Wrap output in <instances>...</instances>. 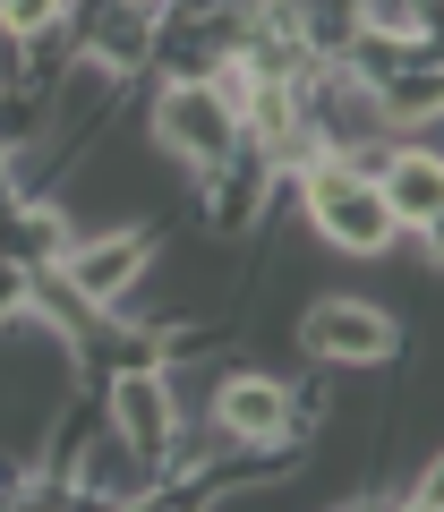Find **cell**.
I'll use <instances>...</instances> for the list:
<instances>
[{
	"label": "cell",
	"mask_w": 444,
	"mask_h": 512,
	"mask_svg": "<svg viewBox=\"0 0 444 512\" xmlns=\"http://www.w3.org/2000/svg\"><path fill=\"white\" fill-rule=\"evenodd\" d=\"M291 342L308 350L325 376H359V367H393L402 359V316L376 308V299H351V291H325L299 308Z\"/></svg>",
	"instance_id": "8992f818"
},
{
	"label": "cell",
	"mask_w": 444,
	"mask_h": 512,
	"mask_svg": "<svg viewBox=\"0 0 444 512\" xmlns=\"http://www.w3.org/2000/svg\"><path fill=\"white\" fill-rule=\"evenodd\" d=\"M282 197L308 214V231L325 239L333 256H393L402 248V231H393L385 197H376L368 171H351L342 154H316V163H299L291 180H282Z\"/></svg>",
	"instance_id": "277c9868"
},
{
	"label": "cell",
	"mask_w": 444,
	"mask_h": 512,
	"mask_svg": "<svg viewBox=\"0 0 444 512\" xmlns=\"http://www.w3.org/2000/svg\"><path fill=\"white\" fill-rule=\"evenodd\" d=\"M94 402H103V427L146 461L154 478L171 470V453L188 444V393H180V367L154 359V350H129V359H111L103 384H94Z\"/></svg>",
	"instance_id": "3957f363"
},
{
	"label": "cell",
	"mask_w": 444,
	"mask_h": 512,
	"mask_svg": "<svg viewBox=\"0 0 444 512\" xmlns=\"http://www.w3.org/2000/svg\"><path fill=\"white\" fill-rule=\"evenodd\" d=\"M436 103H444V86H436V69H427V60H402V69L376 77V111H385L393 137H427Z\"/></svg>",
	"instance_id": "9c48e42d"
},
{
	"label": "cell",
	"mask_w": 444,
	"mask_h": 512,
	"mask_svg": "<svg viewBox=\"0 0 444 512\" xmlns=\"http://www.w3.org/2000/svg\"><path fill=\"white\" fill-rule=\"evenodd\" d=\"M325 393H299L291 376H265V367H222L214 393H205V436L222 453H248V461H299V444L316 436L308 419H325Z\"/></svg>",
	"instance_id": "7a4b0ae2"
},
{
	"label": "cell",
	"mask_w": 444,
	"mask_h": 512,
	"mask_svg": "<svg viewBox=\"0 0 444 512\" xmlns=\"http://www.w3.org/2000/svg\"><path fill=\"white\" fill-rule=\"evenodd\" d=\"M376 197H385L393 231L410 239L419 256H436L444 231V154H427V137H393L385 163H376Z\"/></svg>",
	"instance_id": "52a82bcc"
},
{
	"label": "cell",
	"mask_w": 444,
	"mask_h": 512,
	"mask_svg": "<svg viewBox=\"0 0 444 512\" xmlns=\"http://www.w3.org/2000/svg\"><path fill=\"white\" fill-rule=\"evenodd\" d=\"M52 478H60V504H154V487H163V478L111 436V427H86L77 453L60 461Z\"/></svg>",
	"instance_id": "ba28073f"
},
{
	"label": "cell",
	"mask_w": 444,
	"mask_h": 512,
	"mask_svg": "<svg viewBox=\"0 0 444 512\" xmlns=\"http://www.w3.org/2000/svg\"><path fill=\"white\" fill-rule=\"evenodd\" d=\"M146 137H154V154H163L180 180H197V171L231 163V154L248 146L240 111L222 103L205 77H171V69L146 77Z\"/></svg>",
	"instance_id": "5b68a950"
},
{
	"label": "cell",
	"mask_w": 444,
	"mask_h": 512,
	"mask_svg": "<svg viewBox=\"0 0 444 512\" xmlns=\"http://www.w3.org/2000/svg\"><path fill=\"white\" fill-rule=\"evenodd\" d=\"M163 248H171L163 222H77V239L43 265V274H52L103 333H146V325H129V308H137V291L154 282Z\"/></svg>",
	"instance_id": "6da1fadb"
}]
</instances>
